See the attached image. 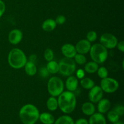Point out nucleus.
Listing matches in <instances>:
<instances>
[{
  "instance_id": "nucleus-34",
  "label": "nucleus",
  "mask_w": 124,
  "mask_h": 124,
  "mask_svg": "<svg viewBox=\"0 0 124 124\" xmlns=\"http://www.w3.org/2000/svg\"><path fill=\"white\" fill-rule=\"evenodd\" d=\"M85 71L82 69H79L76 71V76L79 79H82L84 78Z\"/></svg>"
},
{
  "instance_id": "nucleus-13",
  "label": "nucleus",
  "mask_w": 124,
  "mask_h": 124,
  "mask_svg": "<svg viewBox=\"0 0 124 124\" xmlns=\"http://www.w3.org/2000/svg\"><path fill=\"white\" fill-rule=\"evenodd\" d=\"M88 124H107V122L103 114L94 113L90 116Z\"/></svg>"
},
{
  "instance_id": "nucleus-28",
  "label": "nucleus",
  "mask_w": 124,
  "mask_h": 124,
  "mask_svg": "<svg viewBox=\"0 0 124 124\" xmlns=\"http://www.w3.org/2000/svg\"><path fill=\"white\" fill-rule=\"evenodd\" d=\"M97 72H98V75L99 76V77L101 79L105 78L108 77V71L107 69L104 67L98 68Z\"/></svg>"
},
{
  "instance_id": "nucleus-23",
  "label": "nucleus",
  "mask_w": 124,
  "mask_h": 124,
  "mask_svg": "<svg viewBox=\"0 0 124 124\" xmlns=\"http://www.w3.org/2000/svg\"><path fill=\"white\" fill-rule=\"evenodd\" d=\"M73 119L72 117L68 115H64L58 117L53 124H74Z\"/></svg>"
},
{
  "instance_id": "nucleus-26",
  "label": "nucleus",
  "mask_w": 124,
  "mask_h": 124,
  "mask_svg": "<svg viewBox=\"0 0 124 124\" xmlns=\"http://www.w3.org/2000/svg\"><path fill=\"white\" fill-rule=\"evenodd\" d=\"M73 58H75V62L79 65H83V64H85L86 61H87L85 56L82 54H80V53H78V54L76 53Z\"/></svg>"
},
{
  "instance_id": "nucleus-30",
  "label": "nucleus",
  "mask_w": 124,
  "mask_h": 124,
  "mask_svg": "<svg viewBox=\"0 0 124 124\" xmlns=\"http://www.w3.org/2000/svg\"><path fill=\"white\" fill-rule=\"evenodd\" d=\"M55 22L56 24H59V25H62L66 21V18L64 16V15H58V16L56 18Z\"/></svg>"
},
{
  "instance_id": "nucleus-27",
  "label": "nucleus",
  "mask_w": 124,
  "mask_h": 124,
  "mask_svg": "<svg viewBox=\"0 0 124 124\" xmlns=\"http://www.w3.org/2000/svg\"><path fill=\"white\" fill-rule=\"evenodd\" d=\"M44 56L45 59L47 61H52L54 58V53L53 50L51 48H47L45 50L44 53Z\"/></svg>"
},
{
  "instance_id": "nucleus-2",
  "label": "nucleus",
  "mask_w": 124,
  "mask_h": 124,
  "mask_svg": "<svg viewBox=\"0 0 124 124\" xmlns=\"http://www.w3.org/2000/svg\"><path fill=\"white\" fill-rule=\"evenodd\" d=\"M19 116L23 124H35L39 119V111L36 106L28 104L21 108Z\"/></svg>"
},
{
  "instance_id": "nucleus-25",
  "label": "nucleus",
  "mask_w": 124,
  "mask_h": 124,
  "mask_svg": "<svg viewBox=\"0 0 124 124\" xmlns=\"http://www.w3.org/2000/svg\"><path fill=\"white\" fill-rule=\"evenodd\" d=\"M119 117L120 116H119L118 114L114 110H111V111H108L107 114L108 120L112 124L118 121L119 120Z\"/></svg>"
},
{
  "instance_id": "nucleus-4",
  "label": "nucleus",
  "mask_w": 124,
  "mask_h": 124,
  "mask_svg": "<svg viewBox=\"0 0 124 124\" xmlns=\"http://www.w3.org/2000/svg\"><path fill=\"white\" fill-rule=\"evenodd\" d=\"M89 52L93 61L97 64L104 62L108 58L107 48L101 44H95L91 46Z\"/></svg>"
},
{
  "instance_id": "nucleus-12",
  "label": "nucleus",
  "mask_w": 124,
  "mask_h": 124,
  "mask_svg": "<svg viewBox=\"0 0 124 124\" xmlns=\"http://www.w3.org/2000/svg\"><path fill=\"white\" fill-rule=\"evenodd\" d=\"M61 52L65 58H73L77 53L75 47L71 44H65L61 47Z\"/></svg>"
},
{
  "instance_id": "nucleus-9",
  "label": "nucleus",
  "mask_w": 124,
  "mask_h": 124,
  "mask_svg": "<svg viewBox=\"0 0 124 124\" xmlns=\"http://www.w3.org/2000/svg\"><path fill=\"white\" fill-rule=\"evenodd\" d=\"M88 93V99L92 103H97L102 99L104 92L100 86L94 85L92 87Z\"/></svg>"
},
{
  "instance_id": "nucleus-37",
  "label": "nucleus",
  "mask_w": 124,
  "mask_h": 124,
  "mask_svg": "<svg viewBox=\"0 0 124 124\" xmlns=\"http://www.w3.org/2000/svg\"><path fill=\"white\" fill-rule=\"evenodd\" d=\"M36 59V56L35 54H31L29 56V61H31L35 63Z\"/></svg>"
},
{
  "instance_id": "nucleus-20",
  "label": "nucleus",
  "mask_w": 124,
  "mask_h": 124,
  "mask_svg": "<svg viewBox=\"0 0 124 124\" xmlns=\"http://www.w3.org/2000/svg\"><path fill=\"white\" fill-rule=\"evenodd\" d=\"M47 107L48 110H49L51 111H54L56 110L58 108V100L54 96L50 97L47 101Z\"/></svg>"
},
{
  "instance_id": "nucleus-31",
  "label": "nucleus",
  "mask_w": 124,
  "mask_h": 124,
  "mask_svg": "<svg viewBox=\"0 0 124 124\" xmlns=\"http://www.w3.org/2000/svg\"><path fill=\"white\" fill-rule=\"evenodd\" d=\"M113 110L116 111L119 116H123L124 113V107L122 105H118L115 107Z\"/></svg>"
},
{
  "instance_id": "nucleus-16",
  "label": "nucleus",
  "mask_w": 124,
  "mask_h": 124,
  "mask_svg": "<svg viewBox=\"0 0 124 124\" xmlns=\"http://www.w3.org/2000/svg\"><path fill=\"white\" fill-rule=\"evenodd\" d=\"M81 109L84 115L90 116L94 114L96 110L94 104L91 102H87L84 103L82 104Z\"/></svg>"
},
{
  "instance_id": "nucleus-1",
  "label": "nucleus",
  "mask_w": 124,
  "mask_h": 124,
  "mask_svg": "<svg viewBox=\"0 0 124 124\" xmlns=\"http://www.w3.org/2000/svg\"><path fill=\"white\" fill-rule=\"evenodd\" d=\"M58 107L65 114H70L75 110L76 98L75 94L70 91L63 92L58 96Z\"/></svg>"
},
{
  "instance_id": "nucleus-5",
  "label": "nucleus",
  "mask_w": 124,
  "mask_h": 124,
  "mask_svg": "<svg viewBox=\"0 0 124 124\" xmlns=\"http://www.w3.org/2000/svg\"><path fill=\"white\" fill-rule=\"evenodd\" d=\"M64 85L63 81L59 78L53 76L50 78L47 83V90L52 96L56 97L64 91Z\"/></svg>"
},
{
  "instance_id": "nucleus-3",
  "label": "nucleus",
  "mask_w": 124,
  "mask_h": 124,
  "mask_svg": "<svg viewBox=\"0 0 124 124\" xmlns=\"http://www.w3.org/2000/svg\"><path fill=\"white\" fill-rule=\"evenodd\" d=\"M27 61V57L23 50L19 48H13L8 55V62L11 67L20 69L24 67Z\"/></svg>"
},
{
  "instance_id": "nucleus-33",
  "label": "nucleus",
  "mask_w": 124,
  "mask_h": 124,
  "mask_svg": "<svg viewBox=\"0 0 124 124\" xmlns=\"http://www.w3.org/2000/svg\"><path fill=\"white\" fill-rule=\"evenodd\" d=\"M5 10H6V5H5V3L2 0H0V18L4 13Z\"/></svg>"
},
{
  "instance_id": "nucleus-32",
  "label": "nucleus",
  "mask_w": 124,
  "mask_h": 124,
  "mask_svg": "<svg viewBox=\"0 0 124 124\" xmlns=\"http://www.w3.org/2000/svg\"><path fill=\"white\" fill-rule=\"evenodd\" d=\"M39 75L40 76H42V77L46 78L47 77V76H48V75H49V72H48V70H47L46 67H42L40 69Z\"/></svg>"
},
{
  "instance_id": "nucleus-21",
  "label": "nucleus",
  "mask_w": 124,
  "mask_h": 124,
  "mask_svg": "<svg viewBox=\"0 0 124 124\" xmlns=\"http://www.w3.org/2000/svg\"><path fill=\"white\" fill-rule=\"evenodd\" d=\"M99 66L98 64L94 61H90L87 62L84 67V71L88 73H94L96 72Z\"/></svg>"
},
{
  "instance_id": "nucleus-11",
  "label": "nucleus",
  "mask_w": 124,
  "mask_h": 124,
  "mask_svg": "<svg viewBox=\"0 0 124 124\" xmlns=\"http://www.w3.org/2000/svg\"><path fill=\"white\" fill-rule=\"evenodd\" d=\"M8 39L9 42L12 44H18L23 39V32L19 29H13L10 31Z\"/></svg>"
},
{
  "instance_id": "nucleus-19",
  "label": "nucleus",
  "mask_w": 124,
  "mask_h": 124,
  "mask_svg": "<svg viewBox=\"0 0 124 124\" xmlns=\"http://www.w3.org/2000/svg\"><path fill=\"white\" fill-rule=\"evenodd\" d=\"M56 23L53 19H47L43 22L42 24V29L47 32L53 31L56 27Z\"/></svg>"
},
{
  "instance_id": "nucleus-10",
  "label": "nucleus",
  "mask_w": 124,
  "mask_h": 124,
  "mask_svg": "<svg viewBox=\"0 0 124 124\" xmlns=\"http://www.w3.org/2000/svg\"><path fill=\"white\" fill-rule=\"evenodd\" d=\"M91 46V42L87 39H82L77 42L75 46V48L77 53L84 54H87L90 52Z\"/></svg>"
},
{
  "instance_id": "nucleus-24",
  "label": "nucleus",
  "mask_w": 124,
  "mask_h": 124,
  "mask_svg": "<svg viewBox=\"0 0 124 124\" xmlns=\"http://www.w3.org/2000/svg\"><path fill=\"white\" fill-rule=\"evenodd\" d=\"M81 85L84 88L87 90H90L94 86V82L92 79L89 78H84L81 79Z\"/></svg>"
},
{
  "instance_id": "nucleus-14",
  "label": "nucleus",
  "mask_w": 124,
  "mask_h": 124,
  "mask_svg": "<svg viewBox=\"0 0 124 124\" xmlns=\"http://www.w3.org/2000/svg\"><path fill=\"white\" fill-rule=\"evenodd\" d=\"M111 107V102L108 99H101L98 104V110L99 113L104 114L109 111Z\"/></svg>"
},
{
  "instance_id": "nucleus-15",
  "label": "nucleus",
  "mask_w": 124,
  "mask_h": 124,
  "mask_svg": "<svg viewBox=\"0 0 124 124\" xmlns=\"http://www.w3.org/2000/svg\"><path fill=\"white\" fill-rule=\"evenodd\" d=\"M67 89L70 92H74L76 90L78 86V81L75 76H69L67 79L66 83H65Z\"/></svg>"
},
{
  "instance_id": "nucleus-36",
  "label": "nucleus",
  "mask_w": 124,
  "mask_h": 124,
  "mask_svg": "<svg viewBox=\"0 0 124 124\" xmlns=\"http://www.w3.org/2000/svg\"><path fill=\"white\" fill-rule=\"evenodd\" d=\"M117 49L119 51H121V52H124V42L123 41H121L119 42H117Z\"/></svg>"
},
{
  "instance_id": "nucleus-29",
  "label": "nucleus",
  "mask_w": 124,
  "mask_h": 124,
  "mask_svg": "<svg viewBox=\"0 0 124 124\" xmlns=\"http://www.w3.org/2000/svg\"><path fill=\"white\" fill-rule=\"evenodd\" d=\"M97 38H98V35L95 31H90L87 35V40L90 42L95 41Z\"/></svg>"
},
{
  "instance_id": "nucleus-35",
  "label": "nucleus",
  "mask_w": 124,
  "mask_h": 124,
  "mask_svg": "<svg viewBox=\"0 0 124 124\" xmlns=\"http://www.w3.org/2000/svg\"><path fill=\"white\" fill-rule=\"evenodd\" d=\"M74 124H88V121L84 118H80L74 122Z\"/></svg>"
},
{
  "instance_id": "nucleus-7",
  "label": "nucleus",
  "mask_w": 124,
  "mask_h": 124,
  "mask_svg": "<svg viewBox=\"0 0 124 124\" xmlns=\"http://www.w3.org/2000/svg\"><path fill=\"white\" fill-rule=\"evenodd\" d=\"M100 87L103 92L107 93H113L118 89L119 82L115 79L107 77L102 79Z\"/></svg>"
},
{
  "instance_id": "nucleus-22",
  "label": "nucleus",
  "mask_w": 124,
  "mask_h": 124,
  "mask_svg": "<svg viewBox=\"0 0 124 124\" xmlns=\"http://www.w3.org/2000/svg\"><path fill=\"white\" fill-rule=\"evenodd\" d=\"M46 69L49 73L56 74L59 72V64L55 61H50L47 63Z\"/></svg>"
},
{
  "instance_id": "nucleus-8",
  "label": "nucleus",
  "mask_w": 124,
  "mask_h": 124,
  "mask_svg": "<svg viewBox=\"0 0 124 124\" xmlns=\"http://www.w3.org/2000/svg\"><path fill=\"white\" fill-rule=\"evenodd\" d=\"M100 42L106 48L113 49L116 47L118 41L115 35L110 33H105L101 36Z\"/></svg>"
},
{
  "instance_id": "nucleus-6",
  "label": "nucleus",
  "mask_w": 124,
  "mask_h": 124,
  "mask_svg": "<svg viewBox=\"0 0 124 124\" xmlns=\"http://www.w3.org/2000/svg\"><path fill=\"white\" fill-rule=\"evenodd\" d=\"M59 72L64 76H71L76 70V62L72 58H64L59 64Z\"/></svg>"
},
{
  "instance_id": "nucleus-38",
  "label": "nucleus",
  "mask_w": 124,
  "mask_h": 124,
  "mask_svg": "<svg viewBox=\"0 0 124 124\" xmlns=\"http://www.w3.org/2000/svg\"><path fill=\"white\" fill-rule=\"evenodd\" d=\"M113 124H124V123H123V122H122V121H119V120L118 121L115 122V123H113Z\"/></svg>"
},
{
  "instance_id": "nucleus-17",
  "label": "nucleus",
  "mask_w": 124,
  "mask_h": 124,
  "mask_svg": "<svg viewBox=\"0 0 124 124\" xmlns=\"http://www.w3.org/2000/svg\"><path fill=\"white\" fill-rule=\"evenodd\" d=\"M39 119L43 124H53L55 121L54 116L52 114L47 112L39 114Z\"/></svg>"
},
{
  "instance_id": "nucleus-18",
  "label": "nucleus",
  "mask_w": 124,
  "mask_h": 124,
  "mask_svg": "<svg viewBox=\"0 0 124 124\" xmlns=\"http://www.w3.org/2000/svg\"><path fill=\"white\" fill-rule=\"evenodd\" d=\"M24 70L25 73L27 75L30 76H33L36 73L37 71V68H36L35 63L31 61H27L24 65Z\"/></svg>"
}]
</instances>
